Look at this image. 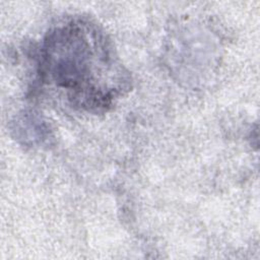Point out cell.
Instances as JSON below:
<instances>
[{
  "mask_svg": "<svg viewBox=\"0 0 260 260\" xmlns=\"http://www.w3.org/2000/svg\"><path fill=\"white\" fill-rule=\"evenodd\" d=\"M43 79L63 90L75 108L105 112L130 87L107 35L95 23L72 18L51 28L44 39Z\"/></svg>",
  "mask_w": 260,
  "mask_h": 260,
  "instance_id": "obj_1",
  "label": "cell"
}]
</instances>
